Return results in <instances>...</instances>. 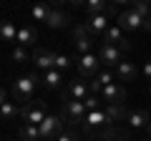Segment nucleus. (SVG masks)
Wrapping results in <instances>:
<instances>
[{
	"mask_svg": "<svg viewBox=\"0 0 151 141\" xmlns=\"http://www.w3.org/2000/svg\"><path fill=\"white\" fill-rule=\"evenodd\" d=\"M38 83H43V81H40L35 73H28V76L15 78V81H13V86H10L15 101H20L23 106H25V103H30V101H33V93H35V88H38Z\"/></svg>",
	"mask_w": 151,
	"mask_h": 141,
	"instance_id": "obj_1",
	"label": "nucleus"
},
{
	"mask_svg": "<svg viewBox=\"0 0 151 141\" xmlns=\"http://www.w3.org/2000/svg\"><path fill=\"white\" fill-rule=\"evenodd\" d=\"M60 119L65 121L68 126H83L86 124V116H88V111H86V106H83V101H63V111H60Z\"/></svg>",
	"mask_w": 151,
	"mask_h": 141,
	"instance_id": "obj_2",
	"label": "nucleus"
},
{
	"mask_svg": "<svg viewBox=\"0 0 151 141\" xmlns=\"http://www.w3.org/2000/svg\"><path fill=\"white\" fill-rule=\"evenodd\" d=\"M116 15H119V13H116V5H111V10L103 13V15H88V18H86L88 33H91L93 38H101L103 33L111 28V18H116Z\"/></svg>",
	"mask_w": 151,
	"mask_h": 141,
	"instance_id": "obj_3",
	"label": "nucleus"
},
{
	"mask_svg": "<svg viewBox=\"0 0 151 141\" xmlns=\"http://www.w3.org/2000/svg\"><path fill=\"white\" fill-rule=\"evenodd\" d=\"M20 119L25 124L40 126L45 119H48V111H45V101H30L25 106H20Z\"/></svg>",
	"mask_w": 151,
	"mask_h": 141,
	"instance_id": "obj_4",
	"label": "nucleus"
},
{
	"mask_svg": "<svg viewBox=\"0 0 151 141\" xmlns=\"http://www.w3.org/2000/svg\"><path fill=\"white\" fill-rule=\"evenodd\" d=\"M116 25L124 33H134V30H139V28H144V18L136 15L131 8H124V10H119V15H116Z\"/></svg>",
	"mask_w": 151,
	"mask_h": 141,
	"instance_id": "obj_5",
	"label": "nucleus"
},
{
	"mask_svg": "<svg viewBox=\"0 0 151 141\" xmlns=\"http://www.w3.org/2000/svg\"><path fill=\"white\" fill-rule=\"evenodd\" d=\"M76 70L81 78H96V73L101 70V58L96 53H88V55H81L78 63H76Z\"/></svg>",
	"mask_w": 151,
	"mask_h": 141,
	"instance_id": "obj_6",
	"label": "nucleus"
},
{
	"mask_svg": "<svg viewBox=\"0 0 151 141\" xmlns=\"http://www.w3.org/2000/svg\"><path fill=\"white\" fill-rule=\"evenodd\" d=\"M63 131H65V121L60 119V116H48V119L40 124V136H43V141H55Z\"/></svg>",
	"mask_w": 151,
	"mask_h": 141,
	"instance_id": "obj_7",
	"label": "nucleus"
},
{
	"mask_svg": "<svg viewBox=\"0 0 151 141\" xmlns=\"http://www.w3.org/2000/svg\"><path fill=\"white\" fill-rule=\"evenodd\" d=\"M101 43H103V45H116V48H121L124 53L131 48V40L126 38V33L121 30L119 25H111V28H108V30L101 35Z\"/></svg>",
	"mask_w": 151,
	"mask_h": 141,
	"instance_id": "obj_8",
	"label": "nucleus"
},
{
	"mask_svg": "<svg viewBox=\"0 0 151 141\" xmlns=\"http://www.w3.org/2000/svg\"><path fill=\"white\" fill-rule=\"evenodd\" d=\"M98 58H101V65L103 68H119V63L124 60V50L121 48H116V45H103L101 43V48H98Z\"/></svg>",
	"mask_w": 151,
	"mask_h": 141,
	"instance_id": "obj_9",
	"label": "nucleus"
},
{
	"mask_svg": "<svg viewBox=\"0 0 151 141\" xmlns=\"http://www.w3.org/2000/svg\"><path fill=\"white\" fill-rule=\"evenodd\" d=\"M91 96V86H88L86 81H70L68 83V91L63 93V101H86V98Z\"/></svg>",
	"mask_w": 151,
	"mask_h": 141,
	"instance_id": "obj_10",
	"label": "nucleus"
},
{
	"mask_svg": "<svg viewBox=\"0 0 151 141\" xmlns=\"http://www.w3.org/2000/svg\"><path fill=\"white\" fill-rule=\"evenodd\" d=\"M33 63H35V68L38 70H43V73H48V70H53V65H55V53H50V50H45V48H35L33 50Z\"/></svg>",
	"mask_w": 151,
	"mask_h": 141,
	"instance_id": "obj_11",
	"label": "nucleus"
},
{
	"mask_svg": "<svg viewBox=\"0 0 151 141\" xmlns=\"http://www.w3.org/2000/svg\"><path fill=\"white\" fill-rule=\"evenodd\" d=\"M126 98V88L119 86V83H111V86H106L101 91V101L103 106H113V103H124Z\"/></svg>",
	"mask_w": 151,
	"mask_h": 141,
	"instance_id": "obj_12",
	"label": "nucleus"
},
{
	"mask_svg": "<svg viewBox=\"0 0 151 141\" xmlns=\"http://www.w3.org/2000/svg\"><path fill=\"white\" fill-rule=\"evenodd\" d=\"M106 109V116H108V124L111 126H119V121H129V114L124 103H113V106H103Z\"/></svg>",
	"mask_w": 151,
	"mask_h": 141,
	"instance_id": "obj_13",
	"label": "nucleus"
},
{
	"mask_svg": "<svg viewBox=\"0 0 151 141\" xmlns=\"http://www.w3.org/2000/svg\"><path fill=\"white\" fill-rule=\"evenodd\" d=\"M38 40V30L33 25H23L18 28V45H23V48H28V45H35Z\"/></svg>",
	"mask_w": 151,
	"mask_h": 141,
	"instance_id": "obj_14",
	"label": "nucleus"
},
{
	"mask_svg": "<svg viewBox=\"0 0 151 141\" xmlns=\"http://www.w3.org/2000/svg\"><path fill=\"white\" fill-rule=\"evenodd\" d=\"M3 101H0V111H3V119L5 121H10V119H15V116H20V109H18L13 101H8V91H3Z\"/></svg>",
	"mask_w": 151,
	"mask_h": 141,
	"instance_id": "obj_15",
	"label": "nucleus"
},
{
	"mask_svg": "<svg viewBox=\"0 0 151 141\" xmlns=\"http://www.w3.org/2000/svg\"><path fill=\"white\" fill-rule=\"evenodd\" d=\"M68 20H70V18L65 15L63 10L53 8V10H50V18H48V23H45V25H48V28H53V30H60V28H65V25H68Z\"/></svg>",
	"mask_w": 151,
	"mask_h": 141,
	"instance_id": "obj_16",
	"label": "nucleus"
},
{
	"mask_svg": "<svg viewBox=\"0 0 151 141\" xmlns=\"http://www.w3.org/2000/svg\"><path fill=\"white\" fill-rule=\"evenodd\" d=\"M116 78H121V81H134L136 78V65L131 60H121L119 68H116Z\"/></svg>",
	"mask_w": 151,
	"mask_h": 141,
	"instance_id": "obj_17",
	"label": "nucleus"
},
{
	"mask_svg": "<svg viewBox=\"0 0 151 141\" xmlns=\"http://www.w3.org/2000/svg\"><path fill=\"white\" fill-rule=\"evenodd\" d=\"M93 43H96V38L93 35H86V38H78L76 40V58H81V55H88V53H93Z\"/></svg>",
	"mask_w": 151,
	"mask_h": 141,
	"instance_id": "obj_18",
	"label": "nucleus"
},
{
	"mask_svg": "<svg viewBox=\"0 0 151 141\" xmlns=\"http://www.w3.org/2000/svg\"><path fill=\"white\" fill-rule=\"evenodd\" d=\"M76 63H78V58H76V55H63V53H55V65H53V68H55V70H60V73H68V70L73 68Z\"/></svg>",
	"mask_w": 151,
	"mask_h": 141,
	"instance_id": "obj_19",
	"label": "nucleus"
},
{
	"mask_svg": "<svg viewBox=\"0 0 151 141\" xmlns=\"http://www.w3.org/2000/svg\"><path fill=\"white\" fill-rule=\"evenodd\" d=\"M149 111H131L129 114V126L131 129H146L149 126Z\"/></svg>",
	"mask_w": 151,
	"mask_h": 141,
	"instance_id": "obj_20",
	"label": "nucleus"
},
{
	"mask_svg": "<svg viewBox=\"0 0 151 141\" xmlns=\"http://www.w3.org/2000/svg\"><path fill=\"white\" fill-rule=\"evenodd\" d=\"M18 134H20L23 141H43V136H40V126H33V124H23Z\"/></svg>",
	"mask_w": 151,
	"mask_h": 141,
	"instance_id": "obj_21",
	"label": "nucleus"
},
{
	"mask_svg": "<svg viewBox=\"0 0 151 141\" xmlns=\"http://www.w3.org/2000/svg\"><path fill=\"white\" fill-rule=\"evenodd\" d=\"M40 81H43V86H45V88L55 91V88H58L60 83H63V73L53 68V70H48V73H43V78H40Z\"/></svg>",
	"mask_w": 151,
	"mask_h": 141,
	"instance_id": "obj_22",
	"label": "nucleus"
},
{
	"mask_svg": "<svg viewBox=\"0 0 151 141\" xmlns=\"http://www.w3.org/2000/svg\"><path fill=\"white\" fill-rule=\"evenodd\" d=\"M83 8L88 10V15H103V13L111 10V5H108L106 0H88Z\"/></svg>",
	"mask_w": 151,
	"mask_h": 141,
	"instance_id": "obj_23",
	"label": "nucleus"
},
{
	"mask_svg": "<svg viewBox=\"0 0 151 141\" xmlns=\"http://www.w3.org/2000/svg\"><path fill=\"white\" fill-rule=\"evenodd\" d=\"M129 8L136 13V15H141L144 20L151 18V3H146V0H129Z\"/></svg>",
	"mask_w": 151,
	"mask_h": 141,
	"instance_id": "obj_24",
	"label": "nucleus"
},
{
	"mask_svg": "<svg viewBox=\"0 0 151 141\" xmlns=\"http://www.w3.org/2000/svg\"><path fill=\"white\" fill-rule=\"evenodd\" d=\"M0 38L8 40V43L18 40V30H15V25H13L10 20H3V23H0Z\"/></svg>",
	"mask_w": 151,
	"mask_h": 141,
	"instance_id": "obj_25",
	"label": "nucleus"
},
{
	"mask_svg": "<svg viewBox=\"0 0 151 141\" xmlns=\"http://www.w3.org/2000/svg\"><path fill=\"white\" fill-rule=\"evenodd\" d=\"M50 10H53V5H33V18L35 20H40V23H48V18H50Z\"/></svg>",
	"mask_w": 151,
	"mask_h": 141,
	"instance_id": "obj_26",
	"label": "nucleus"
},
{
	"mask_svg": "<svg viewBox=\"0 0 151 141\" xmlns=\"http://www.w3.org/2000/svg\"><path fill=\"white\" fill-rule=\"evenodd\" d=\"M10 58L15 60V63H25V60L33 58V55H28V50L23 48V45H15V48H13V53H10Z\"/></svg>",
	"mask_w": 151,
	"mask_h": 141,
	"instance_id": "obj_27",
	"label": "nucleus"
},
{
	"mask_svg": "<svg viewBox=\"0 0 151 141\" xmlns=\"http://www.w3.org/2000/svg\"><path fill=\"white\" fill-rule=\"evenodd\" d=\"M70 33H73V40H78V38H86V35H91V33H88V28H86V23H76Z\"/></svg>",
	"mask_w": 151,
	"mask_h": 141,
	"instance_id": "obj_28",
	"label": "nucleus"
},
{
	"mask_svg": "<svg viewBox=\"0 0 151 141\" xmlns=\"http://www.w3.org/2000/svg\"><path fill=\"white\" fill-rule=\"evenodd\" d=\"M55 141H81V139H78V134H76L73 129H65V131H63V134H60Z\"/></svg>",
	"mask_w": 151,
	"mask_h": 141,
	"instance_id": "obj_29",
	"label": "nucleus"
},
{
	"mask_svg": "<svg viewBox=\"0 0 151 141\" xmlns=\"http://www.w3.org/2000/svg\"><path fill=\"white\" fill-rule=\"evenodd\" d=\"M144 78L151 83V60H146V65H144Z\"/></svg>",
	"mask_w": 151,
	"mask_h": 141,
	"instance_id": "obj_30",
	"label": "nucleus"
},
{
	"mask_svg": "<svg viewBox=\"0 0 151 141\" xmlns=\"http://www.w3.org/2000/svg\"><path fill=\"white\" fill-rule=\"evenodd\" d=\"M111 141H129V136H126V134H124V131H121V134H119V136H116V139H111Z\"/></svg>",
	"mask_w": 151,
	"mask_h": 141,
	"instance_id": "obj_31",
	"label": "nucleus"
},
{
	"mask_svg": "<svg viewBox=\"0 0 151 141\" xmlns=\"http://www.w3.org/2000/svg\"><path fill=\"white\" fill-rule=\"evenodd\" d=\"M144 30H151V18H146V20H144Z\"/></svg>",
	"mask_w": 151,
	"mask_h": 141,
	"instance_id": "obj_32",
	"label": "nucleus"
},
{
	"mask_svg": "<svg viewBox=\"0 0 151 141\" xmlns=\"http://www.w3.org/2000/svg\"><path fill=\"white\" fill-rule=\"evenodd\" d=\"M146 129H149V136H151V121H149V126H146Z\"/></svg>",
	"mask_w": 151,
	"mask_h": 141,
	"instance_id": "obj_33",
	"label": "nucleus"
},
{
	"mask_svg": "<svg viewBox=\"0 0 151 141\" xmlns=\"http://www.w3.org/2000/svg\"><path fill=\"white\" fill-rule=\"evenodd\" d=\"M141 141H151V136H146V139H141Z\"/></svg>",
	"mask_w": 151,
	"mask_h": 141,
	"instance_id": "obj_34",
	"label": "nucleus"
},
{
	"mask_svg": "<svg viewBox=\"0 0 151 141\" xmlns=\"http://www.w3.org/2000/svg\"><path fill=\"white\" fill-rule=\"evenodd\" d=\"M149 93H151V83H149Z\"/></svg>",
	"mask_w": 151,
	"mask_h": 141,
	"instance_id": "obj_35",
	"label": "nucleus"
},
{
	"mask_svg": "<svg viewBox=\"0 0 151 141\" xmlns=\"http://www.w3.org/2000/svg\"><path fill=\"white\" fill-rule=\"evenodd\" d=\"M83 141H88V139H83Z\"/></svg>",
	"mask_w": 151,
	"mask_h": 141,
	"instance_id": "obj_36",
	"label": "nucleus"
}]
</instances>
